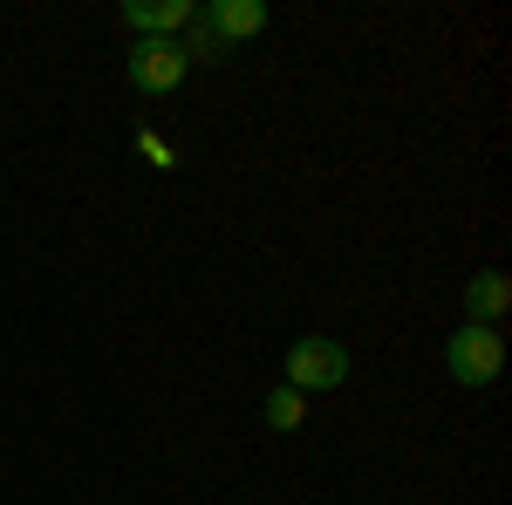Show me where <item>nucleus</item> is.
I'll list each match as a JSON object with an SVG mask.
<instances>
[{"label":"nucleus","instance_id":"obj_1","mask_svg":"<svg viewBox=\"0 0 512 505\" xmlns=\"http://www.w3.org/2000/svg\"><path fill=\"white\" fill-rule=\"evenodd\" d=\"M444 369H451V383L465 389H485L499 383V369H506V342H499V328H451V342H444Z\"/></svg>","mask_w":512,"mask_h":505},{"label":"nucleus","instance_id":"obj_2","mask_svg":"<svg viewBox=\"0 0 512 505\" xmlns=\"http://www.w3.org/2000/svg\"><path fill=\"white\" fill-rule=\"evenodd\" d=\"M342 383H349V349L335 335H301L287 349V389L315 396V389H342Z\"/></svg>","mask_w":512,"mask_h":505},{"label":"nucleus","instance_id":"obj_3","mask_svg":"<svg viewBox=\"0 0 512 505\" xmlns=\"http://www.w3.org/2000/svg\"><path fill=\"white\" fill-rule=\"evenodd\" d=\"M185 55H178V41H137L130 48V62H123V76H130V89H144V96H171L178 82H185Z\"/></svg>","mask_w":512,"mask_h":505},{"label":"nucleus","instance_id":"obj_4","mask_svg":"<svg viewBox=\"0 0 512 505\" xmlns=\"http://www.w3.org/2000/svg\"><path fill=\"white\" fill-rule=\"evenodd\" d=\"M198 21L233 48V41H253L274 14H267V0H205V7H198Z\"/></svg>","mask_w":512,"mask_h":505},{"label":"nucleus","instance_id":"obj_5","mask_svg":"<svg viewBox=\"0 0 512 505\" xmlns=\"http://www.w3.org/2000/svg\"><path fill=\"white\" fill-rule=\"evenodd\" d=\"M192 14H198L192 0H123V21L137 28V41H144V35H151V41H178Z\"/></svg>","mask_w":512,"mask_h":505},{"label":"nucleus","instance_id":"obj_6","mask_svg":"<svg viewBox=\"0 0 512 505\" xmlns=\"http://www.w3.org/2000/svg\"><path fill=\"white\" fill-rule=\"evenodd\" d=\"M506 308H512L506 273H472V280H465V321H472V328H499Z\"/></svg>","mask_w":512,"mask_h":505},{"label":"nucleus","instance_id":"obj_7","mask_svg":"<svg viewBox=\"0 0 512 505\" xmlns=\"http://www.w3.org/2000/svg\"><path fill=\"white\" fill-rule=\"evenodd\" d=\"M260 417H267V430H294L301 417H308V396L287 389V383H274V389H267V403H260Z\"/></svg>","mask_w":512,"mask_h":505},{"label":"nucleus","instance_id":"obj_8","mask_svg":"<svg viewBox=\"0 0 512 505\" xmlns=\"http://www.w3.org/2000/svg\"><path fill=\"white\" fill-rule=\"evenodd\" d=\"M178 55H185V62H226V41L212 35V28H205V21H185V35H178Z\"/></svg>","mask_w":512,"mask_h":505},{"label":"nucleus","instance_id":"obj_9","mask_svg":"<svg viewBox=\"0 0 512 505\" xmlns=\"http://www.w3.org/2000/svg\"><path fill=\"white\" fill-rule=\"evenodd\" d=\"M137 151L151 157V164H158V171H171V164H178V157H171V144H164L158 130H137Z\"/></svg>","mask_w":512,"mask_h":505}]
</instances>
